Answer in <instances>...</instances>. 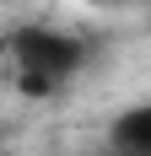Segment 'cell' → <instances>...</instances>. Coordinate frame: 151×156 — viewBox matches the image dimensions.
Instances as JSON below:
<instances>
[{
  "label": "cell",
  "mask_w": 151,
  "mask_h": 156,
  "mask_svg": "<svg viewBox=\"0 0 151 156\" xmlns=\"http://www.w3.org/2000/svg\"><path fill=\"white\" fill-rule=\"evenodd\" d=\"M87 59V43L70 38V32H54V27H16L11 32V65H16V81L27 92H54L60 81H70Z\"/></svg>",
  "instance_id": "cell-1"
},
{
  "label": "cell",
  "mask_w": 151,
  "mask_h": 156,
  "mask_svg": "<svg viewBox=\"0 0 151 156\" xmlns=\"http://www.w3.org/2000/svg\"><path fill=\"white\" fill-rule=\"evenodd\" d=\"M113 151L119 156H151V102L124 108L113 119Z\"/></svg>",
  "instance_id": "cell-2"
},
{
  "label": "cell",
  "mask_w": 151,
  "mask_h": 156,
  "mask_svg": "<svg viewBox=\"0 0 151 156\" xmlns=\"http://www.w3.org/2000/svg\"><path fill=\"white\" fill-rule=\"evenodd\" d=\"M87 5H103V0H87Z\"/></svg>",
  "instance_id": "cell-3"
}]
</instances>
